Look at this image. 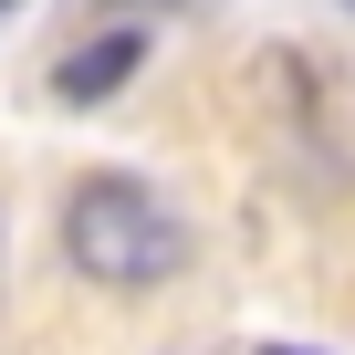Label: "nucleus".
Here are the masks:
<instances>
[{"mask_svg": "<svg viewBox=\"0 0 355 355\" xmlns=\"http://www.w3.org/2000/svg\"><path fill=\"white\" fill-rule=\"evenodd\" d=\"M345 11H355V0H345Z\"/></svg>", "mask_w": 355, "mask_h": 355, "instance_id": "obj_4", "label": "nucleus"}, {"mask_svg": "<svg viewBox=\"0 0 355 355\" xmlns=\"http://www.w3.org/2000/svg\"><path fill=\"white\" fill-rule=\"evenodd\" d=\"M146 63V32H105V42H84V53H63V105H105V94H125V73Z\"/></svg>", "mask_w": 355, "mask_h": 355, "instance_id": "obj_2", "label": "nucleus"}, {"mask_svg": "<svg viewBox=\"0 0 355 355\" xmlns=\"http://www.w3.org/2000/svg\"><path fill=\"white\" fill-rule=\"evenodd\" d=\"M63 261L105 293H146L189 261V220H178L146 178H84L63 199Z\"/></svg>", "mask_w": 355, "mask_h": 355, "instance_id": "obj_1", "label": "nucleus"}, {"mask_svg": "<svg viewBox=\"0 0 355 355\" xmlns=\"http://www.w3.org/2000/svg\"><path fill=\"white\" fill-rule=\"evenodd\" d=\"M261 355H303V345H261Z\"/></svg>", "mask_w": 355, "mask_h": 355, "instance_id": "obj_3", "label": "nucleus"}]
</instances>
